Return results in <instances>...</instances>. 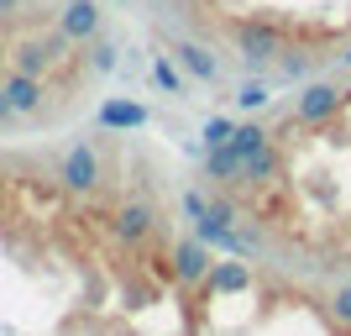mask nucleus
Segmentation results:
<instances>
[{
  "label": "nucleus",
  "instance_id": "7ed1b4c3",
  "mask_svg": "<svg viewBox=\"0 0 351 336\" xmlns=\"http://www.w3.org/2000/svg\"><path fill=\"white\" fill-rule=\"evenodd\" d=\"M231 37H236V53H241V63H247L252 74H263L267 63H278L283 53H289V47H283V32L267 27V21H236Z\"/></svg>",
  "mask_w": 351,
  "mask_h": 336
},
{
  "label": "nucleus",
  "instance_id": "f03ea898",
  "mask_svg": "<svg viewBox=\"0 0 351 336\" xmlns=\"http://www.w3.org/2000/svg\"><path fill=\"white\" fill-rule=\"evenodd\" d=\"M110 226H116V236L126 242V247H152L162 232V216H158V205L142 200V194H132V200H121L116 210H110Z\"/></svg>",
  "mask_w": 351,
  "mask_h": 336
},
{
  "label": "nucleus",
  "instance_id": "9b49d317",
  "mask_svg": "<svg viewBox=\"0 0 351 336\" xmlns=\"http://www.w3.org/2000/svg\"><path fill=\"white\" fill-rule=\"evenodd\" d=\"M236 137V121L231 116H210L205 121V147H226Z\"/></svg>",
  "mask_w": 351,
  "mask_h": 336
},
{
  "label": "nucleus",
  "instance_id": "9d476101",
  "mask_svg": "<svg viewBox=\"0 0 351 336\" xmlns=\"http://www.w3.org/2000/svg\"><path fill=\"white\" fill-rule=\"evenodd\" d=\"M236 100L247 105V111H267V100H273V89H267V79H257V74H252L247 85L236 89Z\"/></svg>",
  "mask_w": 351,
  "mask_h": 336
},
{
  "label": "nucleus",
  "instance_id": "20e7f679",
  "mask_svg": "<svg viewBox=\"0 0 351 336\" xmlns=\"http://www.w3.org/2000/svg\"><path fill=\"white\" fill-rule=\"evenodd\" d=\"M341 105H346V89L320 79V85H304V95L293 100V121L299 126H325V121L341 116Z\"/></svg>",
  "mask_w": 351,
  "mask_h": 336
},
{
  "label": "nucleus",
  "instance_id": "ddd939ff",
  "mask_svg": "<svg viewBox=\"0 0 351 336\" xmlns=\"http://www.w3.org/2000/svg\"><path fill=\"white\" fill-rule=\"evenodd\" d=\"M330 315H336V326L351 331V284H336V294H330Z\"/></svg>",
  "mask_w": 351,
  "mask_h": 336
},
{
  "label": "nucleus",
  "instance_id": "1a4fd4ad",
  "mask_svg": "<svg viewBox=\"0 0 351 336\" xmlns=\"http://www.w3.org/2000/svg\"><path fill=\"white\" fill-rule=\"evenodd\" d=\"M267 142H273V132H267L263 121H241V126H236V137H231V147L241 153V158H252V153H257V147H267Z\"/></svg>",
  "mask_w": 351,
  "mask_h": 336
},
{
  "label": "nucleus",
  "instance_id": "4468645a",
  "mask_svg": "<svg viewBox=\"0 0 351 336\" xmlns=\"http://www.w3.org/2000/svg\"><path fill=\"white\" fill-rule=\"evenodd\" d=\"M158 85L162 89H173V95H184V79H178V69L168 58H158Z\"/></svg>",
  "mask_w": 351,
  "mask_h": 336
},
{
  "label": "nucleus",
  "instance_id": "2eb2a0df",
  "mask_svg": "<svg viewBox=\"0 0 351 336\" xmlns=\"http://www.w3.org/2000/svg\"><path fill=\"white\" fill-rule=\"evenodd\" d=\"M283 74H289V79H304V74H309V53H304V58H299V53H283Z\"/></svg>",
  "mask_w": 351,
  "mask_h": 336
},
{
  "label": "nucleus",
  "instance_id": "dca6fc26",
  "mask_svg": "<svg viewBox=\"0 0 351 336\" xmlns=\"http://www.w3.org/2000/svg\"><path fill=\"white\" fill-rule=\"evenodd\" d=\"M178 5H184V11H194V16H205V11H215L220 0H178Z\"/></svg>",
  "mask_w": 351,
  "mask_h": 336
},
{
  "label": "nucleus",
  "instance_id": "f3484780",
  "mask_svg": "<svg viewBox=\"0 0 351 336\" xmlns=\"http://www.w3.org/2000/svg\"><path fill=\"white\" fill-rule=\"evenodd\" d=\"M341 69H351V47H346V53H341Z\"/></svg>",
  "mask_w": 351,
  "mask_h": 336
},
{
  "label": "nucleus",
  "instance_id": "0eeeda50",
  "mask_svg": "<svg viewBox=\"0 0 351 336\" xmlns=\"http://www.w3.org/2000/svg\"><path fill=\"white\" fill-rule=\"evenodd\" d=\"M241 153H236L231 142L226 147H205V179H215V184H241Z\"/></svg>",
  "mask_w": 351,
  "mask_h": 336
},
{
  "label": "nucleus",
  "instance_id": "423d86ee",
  "mask_svg": "<svg viewBox=\"0 0 351 336\" xmlns=\"http://www.w3.org/2000/svg\"><path fill=\"white\" fill-rule=\"evenodd\" d=\"M278 179H283V153H278V142L257 147V153L241 163V184H252V190H263V184H278Z\"/></svg>",
  "mask_w": 351,
  "mask_h": 336
},
{
  "label": "nucleus",
  "instance_id": "6e6552de",
  "mask_svg": "<svg viewBox=\"0 0 351 336\" xmlns=\"http://www.w3.org/2000/svg\"><path fill=\"white\" fill-rule=\"evenodd\" d=\"M252 289V268L247 263H215L205 278V294H241Z\"/></svg>",
  "mask_w": 351,
  "mask_h": 336
},
{
  "label": "nucleus",
  "instance_id": "f8f14e48",
  "mask_svg": "<svg viewBox=\"0 0 351 336\" xmlns=\"http://www.w3.org/2000/svg\"><path fill=\"white\" fill-rule=\"evenodd\" d=\"M142 121H147L142 105H110L105 111V126H142Z\"/></svg>",
  "mask_w": 351,
  "mask_h": 336
},
{
  "label": "nucleus",
  "instance_id": "39448f33",
  "mask_svg": "<svg viewBox=\"0 0 351 336\" xmlns=\"http://www.w3.org/2000/svg\"><path fill=\"white\" fill-rule=\"evenodd\" d=\"M173 53H178V63H184V74H189V79H199V85H215V79H220V58L210 53L205 43H194V37H178Z\"/></svg>",
  "mask_w": 351,
  "mask_h": 336
},
{
  "label": "nucleus",
  "instance_id": "f257e3e1",
  "mask_svg": "<svg viewBox=\"0 0 351 336\" xmlns=\"http://www.w3.org/2000/svg\"><path fill=\"white\" fill-rule=\"evenodd\" d=\"M168 268H173V289H205V278L210 268H215V247H210L205 236L194 232V236H178L173 252H168Z\"/></svg>",
  "mask_w": 351,
  "mask_h": 336
}]
</instances>
